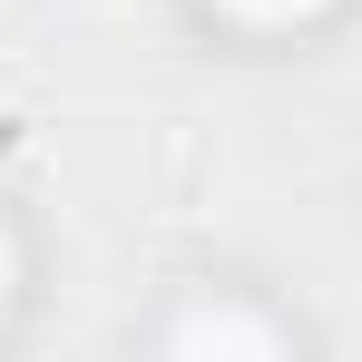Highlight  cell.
Returning <instances> with one entry per match:
<instances>
[{"mask_svg": "<svg viewBox=\"0 0 362 362\" xmlns=\"http://www.w3.org/2000/svg\"><path fill=\"white\" fill-rule=\"evenodd\" d=\"M177 343L186 353H274V323H255V313H186Z\"/></svg>", "mask_w": 362, "mask_h": 362, "instance_id": "6da1fadb", "label": "cell"}, {"mask_svg": "<svg viewBox=\"0 0 362 362\" xmlns=\"http://www.w3.org/2000/svg\"><path fill=\"white\" fill-rule=\"evenodd\" d=\"M235 20H303V10H323V0H226Z\"/></svg>", "mask_w": 362, "mask_h": 362, "instance_id": "7a4b0ae2", "label": "cell"}, {"mask_svg": "<svg viewBox=\"0 0 362 362\" xmlns=\"http://www.w3.org/2000/svg\"><path fill=\"white\" fill-rule=\"evenodd\" d=\"M0 294H10V235H0Z\"/></svg>", "mask_w": 362, "mask_h": 362, "instance_id": "3957f363", "label": "cell"}]
</instances>
